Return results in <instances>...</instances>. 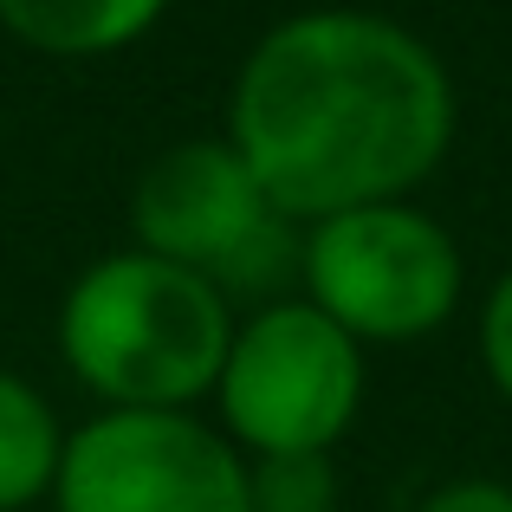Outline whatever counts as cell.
Instances as JSON below:
<instances>
[{"mask_svg": "<svg viewBox=\"0 0 512 512\" xmlns=\"http://www.w3.org/2000/svg\"><path fill=\"white\" fill-rule=\"evenodd\" d=\"M454 130V72L415 26L376 7H305L247 46L221 137L286 221L312 227L370 201H415Z\"/></svg>", "mask_w": 512, "mask_h": 512, "instance_id": "obj_1", "label": "cell"}, {"mask_svg": "<svg viewBox=\"0 0 512 512\" xmlns=\"http://www.w3.org/2000/svg\"><path fill=\"white\" fill-rule=\"evenodd\" d=\"M240 305L150 247L91 260L59 299V357L98 409H201L221 383Z\"/></svg>", "mask_w": 512, "mask_h": 512, "instance_id": "obj_2", "label": "cell"}, {"mask_svg": "<svg viewBox=\"0 0 512 512\" xmlns=\"http://www.w3.org/2000/svg\"><path fill=\"white\" fill-rule=\"evenodd\" d=\"M370 396V350L312 299L247 305L234 318L214 422L240 454H338Z\"/></svg>", "mask_w": 512, "mask_h": 512, "instance_id": "obj_3", "label": "cell"}, {"mask_svg": "<svg viewBox=\"0 0 512 512\" xmlns=\"http://www.w3.org/2000/svg\"><path fill=\"white\" fill-rule=\"evenodd\" d=\"M130 247L208 273L227 299H286L299 292L305 227L266 201L260 175L227 137L169 143L130 188Z\"/></svg>", "mask_w": 512, "mask_h": 512, "instance_id": "obj_4", "label": "cell"}, {"mask_svg": "<svg viewBox=\"0 0 512 512\" xmlns=\"http://www.w3.org/2000/svg\"><path fill=\"white\" fill-rule=\"evenodd\" d=\"M299 299H312L363 350L422 344L461 312L467 253L422 201L344 208L305 227Z\"/></svg>", "mask_w": 512, "mask_h": 512, "instance_id": "obj_5", "label": "cell"}, {"mask_svg": "<svg viewBox=\"0 0 512 512\" xmlns=\"http://www.w3.org/2000/svg\"><path fill=\"white\" fill-rule=\"evenodd\" d=\"M52 512H253L247 454L201 409H98L65 435Z\"/></svg>", "mask_w": 512, "mask_h": 512, "instance_id": "obj_6", "label": "cell"}, {"mask_svg": "<svg viewBox=\"0 0 512 512\" xmlns=\"http://www.w3.org/2000/svg\"><path fill=\"white\" fill-rule=\"evenodd\" d=\"M169 0H0V33L39 59H111L163 26Z\"/></svg>", "mask_w": 512, "mask_h": 512, "instance_id": "obj_7", "label": "cell"}, {"mask_svg": "<svg viewBox=\"0 0 512 512\" xmlns=\"http://www.w3.org/2000/svg\"><path fill=\"white\" fill-rule=\"evenodd\" d=\"M59 409L46 402V389L26 376L0 370V512H39L52 506V480L65 461Z\"/></svg>", "mask_w": 512, "mask_h": 512, "instance_id": "obj_8", "label": "cell"}, {"mask_svg": "<svg viewBox=\"0 0 512 512\" xmlns=\"http://www.w3.org/2000/svg\"><path fill=\"white\" fill-rule=\"evenodd\" d=\"M247 500L253 512H338V454H247Z\"/></svg>", "mask_w": 512, "mask_h": 512, "instance_id": "obj_9", "label": "cell"}, {"mask_svg": "<svg viewBox=\"0 0 512 512\" xmlns=\"http://www.w3.org/2000/svg\"><path fill=\"white\" fill-rule=\"evenodd\" d=\"M474 357L487 370L493 396L512 409V266H500V279L487 286L480 299V318H474Z\"/></svg>", "mask_w": 512, "mask_h": 512, "instance_id": "obj_10", "label": "cell"}, {"mask_svg": "<svg viewBox=\"0 0 512 512\" xmlns=\"http://www.w3.org/2000/svg\"><path fill=\"white\" fill-rule=\"evenodd\" d=\"M415 512H512V480L454 474V480H441V487H428Z\"/></svg>", "mask_w": 512, "mask_h": 512, "instance_id": "obj_11", "label": "cell"}]
</instances>
